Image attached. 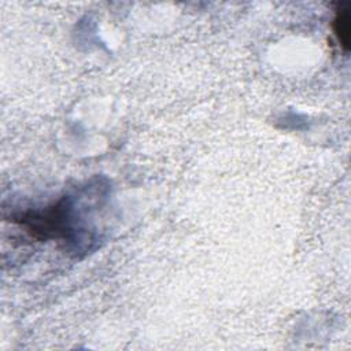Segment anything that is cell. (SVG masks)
<instances>
[{"mask_svg": "<svg viewBox=\"0 0 351 351\" xmlns=\"http://www.w3.org/2000/svg\"><path fill=\"white\" fill-rule=\"evenodd\" d=\"M69 211L67 202L60 200L44 211L21 217V223L37 239H67L71 232Z\"/></svg>", "mask_w": 351, "mask_h": 351, "instance_id": "6da1fadb", "label": "cell"}, {"mask_svg": "<svg viewBox=\"0 0 351 351\" xmlns=\"http://www.w3.org/2000/svg\"><path fill=\"white\" fill-rule=\"evenodd\" d=\"M330 29L333 38L343 53L350 51L351 43V15L347 3H337L335 14L330 22Z\"/></svg>", "mask_w": 351, "mask_h": 351, "instance_id": "7a4b0ae2", "label": "cell"}]
</instances>
